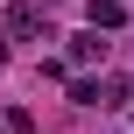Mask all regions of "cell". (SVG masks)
<instances>
[{
	"label": "cell",
	"instance_id": "obj_1",
	"mask_svg": "<svg viewBox=\"0 0 134 134\" xmlns=\"http://www.w3.org/2000/svg\"><path fill=\"white\" fill-rule=\"evenodd\" d=\"M85 21H92V28H120V21H127V0H92Z\"/></svg>",
	"mask_w": 134,
	"mask_h": 134
},
{
	"label": "cell",
	"instance_id": "obj_2",
	"mask_svg": "<svg viewBox=\"0 0 134 134\" xmlns=\"http://www.w3.org/2000/svg\"><path fill=\"white\" fill-rule=\"evenodd\" d=\"M106 92H113V85H99V78H71V99H78V106H106Z\"/></svg>",
	"mask_w": 134,
	"mask_h": 134
},
{
	"label": "cell",
	"instance_id": "obj_3",
	"mask_svg": "<svg viewBox=\"0 0 134 134\" xmlns=\"http://www.w3.org/2000/svg\"><path fill=\"white\" fill-rule=\"evenodd\" d=\"M106 42H99V28H85V35H71V64H92Z\"/></svg>",
	"mask_w": 134,
	"mask_h": 134
},
{
	"label": "cell",
	"instance_id": "obj_4",
	"mask_svg": "<svg viewBox=\"0 0 134 134\" xmlns=\"http://www.w3.org/2000/svg\"><path fill=\"white\" fill-rule=\"evenodd\" d=\"M0 64H7V35H0Z\"/></svg>",
	"mask_w": 134,
	"mask_h": 134
},
{
	"label": "cell",
	"instance_id": "obj_5",
	"mask_svg": "<svg viewBox=\"0 0 134 134\" xmlns=\"http://www.w3.org/2000/svg\"><path fill=\"white\" fill-rule=\"evenodd\" d=\"M0 134H7V120H0Z\"/></svg>",
	"mask_w": 134,
	"mask_h": 134
}]
</instances>
